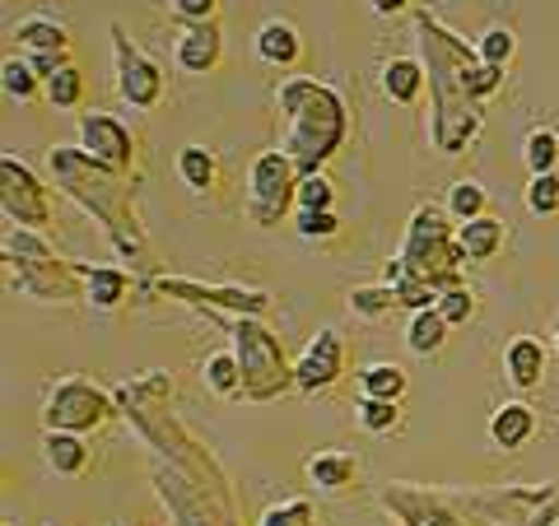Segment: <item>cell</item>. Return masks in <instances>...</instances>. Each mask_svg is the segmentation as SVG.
<instances>
[{"label": "cell", "instance_id": "obj_26", "mask_svg": "<svg viewBox=\"0 0 559 526\" xmlns=\"http://www.w3.org/2000/svg\"><path fill=\"white\" fill-rule=\"evenodd\" d=\"M359 392L364 396H382V401H401L406 396V373L396 363H369L359 373Z\"/></svg>", "mask_w": 559, "mask_h": 526}, {"label": "cell", "instance_id": "obj_21", "mask_svg": "<svg viewBox=\"0 0 559 526\" xmlns=\"http://www.w3.org/2000/svg\"><path fill=\"white\" fill-rule=\"evenodd\" d=\"M448 318L439 308H419L411 312V331H406V345H411V355H439L443 340H448Z\"/></svg>", "mask_w": 559, "mask_h": 526}, {"label": "cell", "instance_id": "obj_25", "mask_svg": "<svg viewBox=\"0 0 559 526\" xmlns=\"http://www.w3.org/2000/svg\"><path fill=\"white\" fill-rule=\"evenodd\" d=\"M201 378H205V387L219 392V396H238L242 392V368H238L234 349H219V355H210Z\"/></svg>", "mask_w": 559, "mask_h": 526}, {"label": "cell", "instance_id": "obj_32", "mask_svg": "<svg viewBox=\"0 0 559 526\" xmlns=\"http://www.w3.org/2000/svg\"><path fill=\"white\" fill-rule=\"evenodd\" d=\"M522 159H527L532 172H555V164H559V135L555 131H532L527 145H522Z\"/></svg>", "mask_w": 559, "mask_h": 526}, {"label": "cell", "instance_id": "obj_33", "mask_svg": "<svg viewBox=\"0 0 559 526\" xmlns=\"http://www.w3.org/2000/svg\"><path fill=\"white\" fill-rule=\"evenodd\" d=\"M448 318V326H466L471 318H476V294H471L466 285H452L439 294V303H433Z\"/></svg>", "mask_w": 559, "mask_h": 526}, {"label": "cell", "instance_id": "obj_6", "mask_svg": "<svg viewBox=\"0 0 559 526\" xmlns=\"http://www.w3.org/2000/svg\"><path fill=\"white\" fill-rule=\"evenodd\" d=\"M299 182H304V172L299 164L289 159L285 150H266V154H257V164H252V191H248V215L257 224H275L285 210L294 205V196H299Z\"/></svg>", "mask_w": 559, "mask_h": 526}, {"label": "cell", "instance_id": "obj_42", "mask_svg": "<svg viewBox=\"0 0 559 526\" xmlns=\"http://www.w3.org/2000/svg\"><path fill=\"white\" fill-rule=\"evenodd\" d=\"M555 340H559V326H555Z\"/></svg>", "mask_w": 559, "mask_h": 526}, {"label": "cell", "instance_id": "obj_11", "mask_svg": "<svg viewBox=\"0 0 559 526\" xmlns=\"http://www.w3.org/2000/svg\"><path fill=\"white\" fill-rule=\"evenodd\" d=\"M80 140H84V150H90L98 164H108L117 172H127L131 159H135L131 131L108 112H80Z\"/></svg>", "mask_w": 559, "mask_h": 526}, {"label": "cell", "instance_id": "obj_28", "mask_svg": "<svg viewBox=\"0 0 559 526\" xmlns=\"http://www.w3.org/2000/svg\"><path fill=\"white\" fill-rule=\"evenodd\" d=\"M359 425L369 433H396L401 429V406L396 401H382V396H364L359 401Z\"/></svg>", "mask_w": 559, "mask_h": 526}, {"label": "cell", "instance_id": "obj_38", "mask_svg": "<svg viewBox=\"0 0 559 526\" xmlns=\"http://www.w3.org/2000/svg\"><path fill=\"white\" fill-rule=\"evenodd\" d=\"M466 84H471V94H476L480 103L489 98V94H499V84H503V65H485V61H476L466 70Z\"/></svg>", "mask_w": 559, "mask_h": 526}, {"label": "cell", "instance_id": "obj_31", "mask_svg": "<svg viewBox=\"0 0 559 526\" xmlns=\"http://www.w3.org/2000/svg\"><path fill=\"white\" fill-rule=\"evenodd\" d=\"M448 215L457 219V224L485 215V187L480 182H452V191H448Z\"/></svg>", "mask_w": 559, "mask_h": 526}, {"label": "cell", "instance_id": "obj_4", "mask_svg": "<svg viewBox=\"0 0 559 526\" xmlns=\"http://www.w3.org/2000/svg\"><path fill=\"white\" fill-rule=\"evenodd\" d=\"M448 205H419L411 215V229H406V248H401V266H406L411 275L429 279L433 289H452L462 285V266H466V248L457 242V234H452L448 224Z\"/></svg>", "mask_w": 559, "mask_h": 526}, {"label": "cell", "instance_id": "obj_2", "mask_svg": "<svg viewBox=\"0 0 559 526\" xmlns=\"http://www.w3.org/2000/svg\"><path fill=\"white\" fill-rule=\"evenodd\" d=\"M51 178L61 182V191L70 201H80L90 215L103 219L112 248L127 256V261H145V238L135 229V215H131V187L121 182L127 172H117L108 164H98L90 150H51Z\"/></svg>", "mask_w": 559, "mask_h": 526}, {"label": "cell", "instance_id": "obj_20", "mask_svg": "<svg viewBox=\"0 0 559 526\" xmlns=\"http://www.w3.org/2000/svg\"><path fill=\"white\" fill-rule=\"evenodd\" d=\"M457 242L466 248L471 261H489V256L503 248V219H495V215L466 219V224H457Z\"/></svg>", "mask_w": 559, "mask_h": 526}, {"label": "cell", "instance_id": "obj_1", "mask_svg": "<svg viewBox=\"0 0 559 526\" xmlns=\"http://www.w3.org/2000/svg\"><path fill=\"white\" fill-rule=\"evenodd\" d=\"M419 51H425V70L433 84V145L443 154H462L480 131V98L466 84V70L480 57L433 14H419Z\"/></svg>", "mask_w": 559, "mask_h": 526}, {"label": "cell", "instance_id": "obj_29", "mask_svg": "<svg viewBox=\"0 0 559 526\" xmlns=\"http://www.w3.org/2000/svg\"><path fill=\"white\" fill-rule=\"evenodd\" d=\"M47 98H51V108H80V98H84V75L75 65H61L57 75H51L47 84Z\"/></svg>", "mask_w": 559, "mask_h": 526}, {"label": "cell", "instance_id": "obj_13", "mask_svg": "<svg viewBox=\"0 0 559 526\" xmlns=\"http://www.w3.org/2000/svg\"><path fill=\"white\" fill-rule=\"evenodd\" d=\"M219 51H224V38L215 20L210 24H187V33L178 38V65L187 70V75H205V70L219 65Z\"/></svg>", "mask_w": 559, "mask_h": 526}, {"label": "cell", "instance_id": "obj_12", "mask_svg": "<svg viewBox=\"0 0 559 526\" xmlns=\"http://www.w3.org/2000/svg\"><path fill=\"white\" fill-rule=\"evenodd\" d=\"M345 373V345L336 331H318V340H312L304 349V359L294 363V387L299 392H326V387H336Z\"/></svg>", "mask_w": 559, "mask_h": 526}, {"label": "cell", "instance_id": "obj_19", "mask_svg": "<svg viewBox=\"0 0 559 526\" xmlns=\"http://www.w3.org/2000/svg\"><path fill=\"white\" fill-rule=\"evenodd\" d=\"M382 94H388L392 103H401V108H411V103L425 94V65L411 61V57H396L382 65Z\"/></svg>", "mask_w": 559, "mask_h": 526}, {"label": "cell", "instance_id": "obj_3", "mask_svg": "<svg viewBox=\"0 0 559 526\" xmlns=\"http://www.w3.org/2000/svg\"><path fill=\"white\" fill-rule=\"evenodd\" d=\"M280 112H285L289 121V135H285V150L294 164H299V172L308 178V172H322V164L345 145V98L331 89V84H318L308 75H294L280 84Z\"/></svg>", "mask_w": 559, "mask_h": 526}, {"label": "cell", "instance_id": "obj_24", "mask_svg": "<svg viewBox=\"0 0 559 526\" xmlns=\"http://www.w3.org/2000/svg\"><path fill=\"white\" fill-rule=\"evenodd\" d=\"M392 308H401V298H396V289L388 285V279H382V285H364V289L349 294V312H355V318H364V322L388 318Z\"/></svg>", "mask_w": 559, "mask_h": 526}, {"label": "cell", "instance_id": "obj_27", "mask_svg": "<svg viewBox=\"0 0 559 526\" xmlns=\"http://www.w3.org/2000/svg\"><path fill=\"white\" fill-rule=\"evenodd\" d=\"M178 172H182V182H187V187L205 191V187H215L219 164H215V154H210L205 145H187V150L178 154Z\"/></svg>", "mask_w": 559, "mask_h": 526}, {"label": "cell", "instance_id": "obj_18", "mask_svg": "<svg viewBox=\"0 0 559 526\" xmlns=\"http://www.w3.org/2000/svg\"><path fill=\"white\" fill-rule=\"evenodd\" d=\"M43 452H47V466L57 470V476H80V470L90 466V447H84V438L66 433V429H47Z\"/></svg>", "mask_w": 559, "mask_h": 526}, {"label": "cell", "instance_id": "obj_10", "mask_svg": "<svg viewBox=\"0 0 559 526\" xmlns=\"http://www.w3.org/2000/svg\"><path fill=\"white\" fill-rule=\"evenodd\" d=\"M112 51H117V89L121 98L131 103V108L150 112L154 103L164 98V70L154 65L150 57H140L131 47V38L121 33V24H112Z\"/></svg>", "mask_w": 559, "mask_h": 526}, {"label": "cell", "instance_id": "obj_30", "mask_svg": "<svg viewBox=\"0 0 559 526\" xmlns=\"http://www.w3.org/2000/svg\"><path fill=\"white\" fill-rule=\"evenodd\" d=\"M0 84H5V94L10 98H20V103H28L33 94H38V84H43V75H38V70H33L28 61H5V65H0Z\"/></svg>", "mask_w": 559, "mask_h": 526}, {"label": "cell", "instance_id": "obj_40", "mask_svg": "<svg viewBox=\"0 0 559 526\" xmlns=\"http://www.w3.org/2000/svg\"><path fill=\"white\" fill-rule=\"evenodd\" d=\"M168 5L187 24H210V20H215V10H219V0H168Z\"/></svg>", "mask_w": 559, "mask_h": 526}, {"label": "cell", "instance_id": "obj_15", "mask_svg": "<svg viewBox=\"0 0 559 526\" xmlns=\"http://www.w3.org/2000/svg\"><path fill=\"white\" fill-rule=\"evenodd\" d=\"M532 433H536V410L522 406V401H509V406H499L489 415V438H495L503 452H518Z\"/></svg>", "mask_w": 559, "mask_h": 526}, {"label": "cell", "instance_id": "obj_16", "mask_svg": "<svg viewBox=\"0 0 559 526\" xmlns=\"http://www.w3.org/2000/svg\"><path fill=\"white\" fill-rule=\"evenodd\" d=\"M131 294V275L117 271V266H84V298H90V308L98 312H112L127 303Z\"/></svg>", "mask_w": 559, "mask_h": 526}, {"label": "cell", "instance_id": "obj_35", "mask_svg": "<svg viewBox=\"0 0 559 526\" xmlns=\"http://www.w3.org/2000/svg\"><path fill=\"white\" fill-rule=\"evenodd\" d=\"M527 205H532V215H555L559 210V172H532Z\"/></svg>", "mask_w": 559, "mask_h": 526}, {"label": "cell", "instance_id": "obj_9", "mask_svg": "<svg viewBox=\"0 0 559 526\" xmlns=\"http://www.w3.org/2000/svg\"><path fill=\"white\" fill-rule=\"evenodd\" d=\"M0 210H5V224H24V229H43L51 219L47 187L33 178V168L20 164L14 154L0 159Z\"/></svg>", "mask_w": 559, "mask_h": 526}, {"label": "cell", "instance_id": "obj_37", "mask_svg": "<svg viewBox=\"0 0 559 526\" xmlns=\"http://www.w3.org/2000/svg\"><path fill=\"white\" fill-rule=\"evenodd\" d=\"M261 526H318V513H312V503L294 499V503L271 507V513L261 517Z\"/></svg>", "mask_w": 559, "mask_h": 526}, {"label": "cell", "instance_id": "obj_41", "mask_svg": "<svg viewBox=\"0 0 559 526\" xmlns=\"http://www.w3.org/2000/svg\"><path fill=\"white\" fill-rule=\"evenodd\" d=\"M369 5L378 14H401V10H411V0H369Z\"/></svg>", "mask_w": 559, "mask_h": 526}, {"label": "cell", "instance_id": "obj_7", "mask_svg": "<svg viewBox=\"0 0 559 526\" xmlns=\"http://www.w3.org/2000/svg\"><path fill=\"white\" fill-rule=\"evenodd\" d=\"M108 415H112V401L103 396L94 382L66 378V382H57V387L47 392L43 425H47V429H66V433H90V429H98Z\"/></svg>", "mask_w": 559, "mask_h": 526}, {"label": "cell", "instance_id": "obj_36", "mask_svg": "<svg viewBox=\"0 0 559 526\" xmlns=\"http://www.w3.org/2000/svg\"><path fill=\"white\" fill-rule=\"evenodd\" d=\"M331 201H336V187H331L322 172H308V178L299 182V196H294L299 210H331Z\"/></svg>", "mask_w": 559, "mask_h": 526}, {"label": "cell", "instance_id": "obj_14", "mask_svg": "<svg viewBox=\"0 0 559 526\" xmlns=\"http://www.w3.org/2000/svg\"><path fill=\"white\" fill-rule=\"evenodd\" d=\"M503 368H509L513 387H540V378H546V345L536 336H513L509 349H503Z\"/></svg>", "mask_w": 559, "mask_h": 526}, {"label": "cell", "instance_id": "obj_5", "mask_svg": "<svg viewBox=\"0 0 559 526\" xmlns=\"http://www.w3.org/2000/svg\"><path fill=\"white\" fill-rule=\"evenodd\" d=\"M234 355L242 368V396L248 401H275L285 387H294V368L280 340L261 326V318H234Z\"/></svg>", "mask_w": 559, "mask_h": 526}, {"label": "cell", "instance_id": "obj_17", "mask_svg": "<svg viewBox=\"0 0 559 526\" xmlns=\"http://www.w3.org/2000/svg\"><path fill=\"white\" fill-rule=\"evenodd\" d=\"M355 476H359V462L341 447H322L308 457V480L318 489H345V485H355Z\"/></svg>", "mask_w": 559, "mask_h": 526}, {"label": "cell", "instance_id": "obj_39", "mask_svg": "<svg viewBox=\"0 0 559 526\" xmlns=\"http://www.w3.org/2000/svg\"><path fill=\"white\" fill-rule=\"evenodd\" d=\"M341 229V219L331 215V210H299V238H331Z\"/></svg>", "mask_w": 559, "mask_h": 526}, {"label": "cell", "instance_id": "obj_8", "mask_svg": "<svg viewBox=\"0 0 559 526\" xmlns=\"http://www.w3.org/2000/svg\"><path fill=\"white\" fill-rule=\"evenodd\" d=\"M154 294L182 298V303H197V308H219V312H234V318H261V312H271V294L266 289L197 285V279H168V275H159V279H154Z\"/></svg>", "mask_w": 559, "mask_h": 526}, {"label": "cell", "instance_id": "obj_34", "mask_svg": "<svg viewBox=\"0 0 559 526\" xmlns=\"http://www.w3.org/2000/svg\"><path fill=\"white\" fill-rule=\"evenodd\" d=\"M513 51H518V38L509 28H489V33H480V43H476V57L485 65H509Z\"/></svg>", "mask_w": 559, "mask_h": 526}, {"label": "cell", "instance_id": "obj_23", "mask_svg": "<svg viewBox=\"0 0 559 526\" xmlns=\"http://www.w3.org/2000/svg\"><path fill=\"white\" fill-rule=\"evenodd\" d=\"M14 38H20V47H33V51H66L70 47V33L57 20H20L14 24Z\"/></svg>", "mask_w": 559, "mask_h": 526}, {"label": "cell", "instance_id": "obj_22", "mask_svg": "<svg viewBox=\"0 0 559 526\" xmlns=\"http://www.w3.org/2000/svg\"><path fill=\"white\" fill-rule=\"evenodd\" d=\"M299 33H294L289 24H280V20H271V24H261V33H257V57L261 61H271V65H294L299 61Z\"/></svg>", "mask_w": 559, "mask_h": 526}]
</instances>
